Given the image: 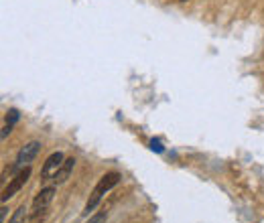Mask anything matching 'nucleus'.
I'll return each mask as SVG.
<instances>
[{"instance_id": "6", "label": "nucleus", "mask_w": 264, "mask_h": 223, "mask_svg": "<svg viewBox=\"0 0 264 223\" xmlns=\"http://www.w3.org/2000/svg\"><path fill=\"white\" fill-rule=\"evenodd\" d=\"M73 166H75V158H73V156H72V158H65L63 164H61L59 169L53 173V177H51L53 185H61V183H65V180L69 178V175L73 173Z\"/></svg>"}, {"instance_id": "2", "label": "nucleus", "mask_w": 264, "mask_h": 223, "mask_svg": "<svg viewBox=\"0 0 264 223\" xmlns=\"http://www.w3.org/2000/svg\"><path fill=\"white\" fill-rule=\"evenodd\" d=\"M29 177H31V166H24V169H21L15 177H12L8 187H4V191H2V203H6L10 197H15V195L24 187L26 180H29Z\"/></svg>"}, {"instance_id": "8", "label": "nucleus", "mask_w": 264, "mask_h": 223, "mask_svg": "<svg viewBox=\"0 0 264 223\" xmlns=\"http://www.w3.org/2000/svg\"><path fill=\"white\" fill-rule=\"evenodd\" d=\"M106 219V213H100V215H96L94 219H90V223H104Z\"/></svg>"}, {"instance_id": "10", "label": "nucleus", "mask_w": 264, "mask_h": 223, "mask_svg": "<svg viewBox=\"0 0 264 223\" xmlns=\"http://www.w3.org/2000/svg\"><path fill=\"white\" fill-rule=\"evenodd\" d=\"M181 2H187V0H181Z\"/></svg>"}, {"instance_id": "3", "label": "nucleus", "mask_w": 264, "mask_h": 223, "mask_svg": "<svg viewBox=\"0 0 264 223\" xmlns=\"http://www.w3.org/2000/svg\"><path fill=\"white\" fill-rule=\"evenodd\" d=\"M55 187H45V189H41L37 195H35V199H33V211L31 215H45L47 213V207L51 205L53 197H55Z\"/></svg>"}, {"instance_id": "5", "label": "nucleus", "mask_w": 264, "mask_h": 223, "mask_svg": "<svg viewBox=\"0 0 264 223\" xmlns=\"http://www.w3.org/2000/svg\"><path fill=\"white\" fill-rule=\"evenodd\" d=\"M63 160H65V158H63L61 152H53V155L45 160L43 169H41V180H49V178L53 177V173L63 164Z\"/></svg>"}, {"instance_id": "4", "label": "nucleus", "mask_w": 264, "mask_h": 223, "mask_svg": "<svg viewBox=\"0 0 264 223\" xmlns=\"http://www.w3.org/2000/svg\"><path fill=\"white\" fill-rule=\"evenodd\" d=\"M39 148H41V144H39V142H29L26 146H23V148L19 150V155H17L15 164H12V171H15V169H24V166H29V162L37 156Z\"/></svg>"}, {"instance_id": "9", "label": "nucleus", "mask_w": 264, "mask_h": 223, "mask_svg": "<svg viewBox=\"0 0 264 223\" xmlns=\"http://www.w3.org/2000/svg\"><path fill=\"white\" fill-rule=\"evenodd\" d=\"M6 211H8L6 207H2V211H0V219H2V221H4V217H6Z\"/></svg>"}, {"instance_id": "7", "label": "nucleus", "mask_w": 264, "mask_h": 223, "mask_svg": "<svg viewBox=\"0 0 264 223\" xmlns=\"http://www.w3.org/2000/svg\"><path fill=\"white\" fill-rule=\"evenodd\" d=\"M24 219H26V207L21 205L17 211H15V215H12V219H10L8 223H24Z\"/></svg>"}, {"instance_id": "1", "label": "nucleus", "mask_w": 264, "mask_h": 223, "mask_svg": "<svg viewBox=\"0 0 264 223\" xmlns=\"http://www.w3.org/2000/svg\"><path fill=\"white\" fill-rule=\"evenodd\" d=\"M120 178H122V175L120 173H116V171H112V173H106L100 180H98V185L94 187V191H92V195H90V199H88V203H86V207H83V215H90L96 207L100 205V201H102V197L110 191V189H114L118 183H120Z\"/></svg>"}]
</instances>
